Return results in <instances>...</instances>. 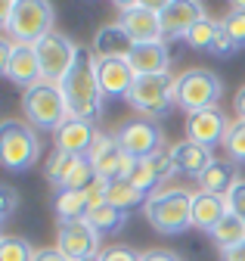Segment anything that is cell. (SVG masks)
Returning a JSON list of instances; mask_svg holds the SVG:
<instances>
[{
  "label": "cell",
  "mask_w": 245,
  "mask_h": 261,
  "mask_svg": "<svg viewBox=\"0 0 245 261\" xmlns=\"http://www.w3.org/2000/svg\"><path fill=\"white\" fill-rule=\"evenodd\" d=\"M118 146L125 149V155L131 159H149L165 149V130L159 121H149V118H134L125 121L115 134Z\"/></svg>",
  "instance_id": "11"
},
{
  "label": "cell",
  "mask_w": 245,
  "mask_h": 261,
  "mask_svg": "<svg viewBox=\"0 0 245 261\" xmlns=\"http://www.w3.org/2000/svg\"><path fill=\"white\" fill-rule=\"evenodd\" d=\"M128 62L137 78L143 75H165L171 69V53H168V44L159 41V44H134L131 53H128Z\"/></svg>",
  "instance_id": "17"
},
{
  "label": "cell",
  "mask_w": 245,
  "mask_h": 261,
  "mask_svg": "<svg viewBox=\"0 0 245 261\" xmlns=\"http://www.w3.org/2000/svg\"><path fill=\"white\" fill-rule=\"evenodd\" d=\"M131 47H134L131 38H128L118 25H103L97 35H94L90 53H94L97 59H128Z\"/></svg>",
  "instance_id": "21"
},
{
  "label": "cell",
  "mask_w": 245,
  "mask_h": 261,
  "mask_svg": "<svg viewBox=\"0 0 245 261\" xmlns=\"http://www.w3.org/2000/svg\"><path fill=\"white\" fill-rule=\"evenodd\" d=\"M35 261H72V258H66L63 252L53 246V249H41V252L35 255Z\"/></svg>",
  "instance_id": "35"
},
{
  "label": "cell",
  "mask_w": 245,
  "mask_h": 261,
  "mask_svg": "<svg viewBox=\"0 0 245 261\" xmlns=\"http://www.w3.org/2000/svg\"><path fill=\"white\" fill-rule=\"evenodd\" d=\"M56 10L50 0H10L0 10L4 38L22 47H38L47 35H53Z\"/></svg>",
  "instance_id": "2"
},
{
  "label": "cell",
  "mask_w": 245,
  "mask_h": 261,
  "mask_svg": "<svg viewBox=\"0 0 245 261\" xmlns=\"http://www.w3.org/2000/svg\"><path fill=\"white\" fill-rule=\"evenodd\" d=\"M224 199H227V208H230L236 218H242V221H245V180H242V177L233 184V190L224 196Z\"/></svg>",
  "instance_id": "33"
},
{
  "label": "cell",
  "mask_w": 245,
  "mask_h": 261,
  "mask_svg": "<svg viewBox=\"0 0 245 261\" xmlns=\"http://www.w3.org/2000/svg\"><path fill=\"white\" fill-rule=\"evenodd\" d=\"M94 230L100 233V237H115V233H121L128 227V212L125 208H115V205H109V202H103V205H97V208H90L87 212V218H84Z\"/></svg>",
  "instance_id": "23"
},
{
  "label": "cell",
  "mask_w": 245,
  "mask_h": 261,
  "mask_svg": "<svg viewBox=\"0 0 245 261\" xmlns=\"http://www.w3.org/2000/svg\"><path fill=\"white\" fill-rule=\"evenodd\" d=\"M146 199H149V196H146L143 190H137L128 177L106 180V202L115 205V208L131 212V208H137V205H146Z\"/></svg>",
  "instance_id": "24"
},
{
  "label": "cell",
  "mask_w": 245,
  "mask_h": 261,
  "mask_svg": "<svg viewBox=\"0 0 245 261\" xmlns=\"http://www.w3.org/2000/svg\"><path fill=\"white\" fill-rule=\"evenodd\" d=\"M22 109H25V118L35 130H53L56 134V130L63 127V121L69 118L63 87L50 84V81H41L32 90H25L22 93Z\"/></svg>",
  "instance_id": "6"
},
{
  "label": "cell",
  "mask_w": 245,
  "mask_h": 261,
  "mask_svg": "<svg viewBox=\"0 0 245 261\" xmlns=\"http://www.w3.org/2000/svg\"><path fill=\"white\" fill-rule=\"evenodd\" d=\"M227 159L233 165H245V121H233L227 130V140H224Z\"/></svg>",
  "instance_id": "30"
},
{
  "label": "cell",
  "mask_w": 245,
  "mask_h": 261,
  "mask_svg": "<svg viewBox=\"0 0 245 261\" xmlns=\"http://www.w3.org/2000/svg\"><path fill=\"white\" fill-rule=\"evenodd\" d=\"M221 25H224V31L230 35V41L236 44V50H242L245 47V13H227L224 19H221Z\"/></svg>",
  "instance_id": "31"
},
{
  "label": "cell",
  "mask_w": 245,
  "mask_h": 261,
  "mask_svg": "<svg viewBox=\"0 0 245 261\" xmlns=\"http://www.w3.org/2000/svg\"><path fill=\"white\" fill-rule=\"evenodd\" d=\"M53 137H56V149L72 152V155H87L97 140V127L90 121H81V118H66Z\"/></svg>",
  "instance_id": "18"
},
{
  "label": "cell",
  "mask_w": 245,
  "mask_h": 261,
  "mask_svg": "<svg viewBox=\"0 0 245 261\" xmlns=\"http://www.w3.org/2000/svg\"><path fill=\"white\" fill-rule=\"evenodd\" d=\"M41 159V137L32 124L7 118L0 124V165L10 174H25Z\"/></svg>",
  "instance_id": "4"
},
{
  "label": "cell",
  "mask_w": 245,
  "mask_h": 261,
  "mask_svg": "<svg viewBox=\"0 0 245 261\" xmlns=\"http://www.w3.org/2000/svg\"><path fill=\"white\" fill-rule=\"evenodd\" d=\"M35 50H38V59H41L44 81L63 84V78L72 72V65H75L81 47H78L69 35H63V31H53V35H47Z\"/></svg>",
  "instance_id": "10"
},
{
  "label": "cell",
  "mask_w": 245,
  "mask_h": 261,
  "mask_svg": "<svg viewBox=\"0 0 245 261\" xmlns=\"http://www.w3.org/2000/svg\"><path fill=\"white\" fill-rule=\"evenodd\" d=\"M78 159H81V155H72V152L56 149V152L47 159V165H44V177H47L53 187L63 190V187H66V180H69V174H72V168L78 165Z\"/></svg>",
  "instance_id": "27"
},
{
  "label": "cell",
  "mask_w": 245,
  "mask_h": 261,
  "mask_svg": "<svg viewBox=\"0 0 245 261\" xmlns=\"http://www.w3.org/2000/svg\"><path fill=\"white\" fill-rule=\"evenodd\" d=\"M218 35H221V22L211 19V16H205V19L190 31V35H187V44H190L193 50L211 53V47H214V41H218Z\"/></svg>",
  "instance_id": "28"
},
{
  "label": "cell",
  "mask_w": 245,
  "mask_h": 261,
  "mask_svg": "<svg viewBox=\"0 0 245 261\" xmlns=\"http://www.w3.org/2000/svg\"><path fill=\"white\" fill-rule=\"evenodd\" d=\"M19 208V193L10 184H0V224H10Z\"/></svg>",
  "instance_id": "32"
},
{
  "label": "cell",
  "mask_w": 245,
  "mask_h": 261,
  "mask_svg": "<svg viewBox=\"0 0 245 261\" xmlns=\"http://www.w3.org/2000/svg\"><path fill=\"white\" fill-rule=\"evenodd\" d=\"M128 103L149 121H162L174 112L177 106V75H143L137 78Z\"/></svg>",
  "instance_id": "5"
},
{
  "label": "cell",
  "mask_w": 245,
  "mask_h": 261,
  "mask_svg": "<svg viewBox=\"0 0 245 261\" xmlns=\"http://www.w3.org/2000/svg\"><path fill=\"white\" fill-rule=\"evenodd\" d=\"M224 261H245V243L233 252H224Z\"/></svg>",
  "instance_id": "38"
},
{
  "label": "cell",
  "mask_w": 245,
  "mask_h": 261,
  "mask_svg": "<svg viewBox=\"0 0 245 261\" xmlns=\"http://www.w3.org/2000/svg\"><path fill=\"white\" fill-rule=\"evenodd\" d=\"M233 109H236V115H239V121H245V84L236 90V96H233Z\"/></svg>",
  "instance_id": "36"
},
{
  "label": "cell",
  "mask_w": 245,
  "mask_h": 261,
  "mask_svg": "<svg viewBox=\"0 0 245 261\" xmlns=\"http://www.w3.org/2000/svg\"><path fill=\"white\" fill-rule=\"evenodd\" d=\"M87 212H90V202H87L84 190H59V196H56V218H59V224L84 221Z\"/></svg>",
  "instance_id": "26"
},
{
  "label": "cell",
  "mask_w": 245,
  "mask_h": 261,
  "mask_svg": "<svg viewBox=\"0 0 245 261\" xmlns=\"http://www.w3.org/2000/svg\"><path fill=\"white\" fill-rule=\"evenodd\" d=\"M0 69H4L7 81H13L16 87H22V93L44 81L38 50L35 47L13 44L10 38H0Z\"/></svg>",
  "instance_id": "9"
},
{
  "label": "cell",
  "mask_w": 245,
  "mask_h": 261,
  "mask_svg": "<svg viewBox=\"0 0 245 261\" xmlns=\"http://www.w3.org/2000/svg\"><path fill=\"white\" fill-rule=\"evenodd\" d=\"M35 255H38L35 246L25 237H13V233L0 237V261H35Z\"/></svg>",
  "instance_id": "29"
},
{
  "label": "cell",
  "mask_w": 245,
  "mask_h": 261,
  "mask_svg": "<svg viewBox=\"0 0 245 261\" xmlns=\"http://www.w3.org/2000/svg\"><path fill=\"white\" fill-rule=\"evenodd\" d=\"M171 155H174L177 171L187 174V177H196V180L205 174V168L214 162L211 149H205V146H199V143H190V140L174 143V146H171Z\"/></svg>",
  "instance_id": "19"
},
{
  "label": "cell",
  "mask_w": 245,
  "mask_h": 261,
  "mask_svg": "<svg viewBox=\"0 0 245 261\" xmlns=\"http://www.w3.org/2000/svg\"><path fill=\"white\" fill-rule=\"evenodd\" d=\"M224 100V81L218 72L211 69H187L183 75H177V106L196 115L205 109H218V103Z\"/></svg>",
  "instance_id": "7"
},
{
  "label": "cell",
  "mask_w": 245,
  "mask_h": 261,
  "mask_svg": "<svg viewBox=\"0 0 245 261\" xmlns=\"http://www.w3.org/2000/svg\"><path fill=\"white\" fill-rule=\"evenodd\" d=\"M230 118L224 115V109H205L196 115H187V140L199 143L205 149H214L218 143L227 140V130H230Z\"/></svg>",
  "instance_id": "14"
},
{
  "label": "cell",
  "mask_w": 245,
  "mask_h": 261,
  "mask_svg": "<svg viewBox=\"0 0 245 261\" xmlns=\"http://www.w3.org/2000/svg\"><path fill=\"white\" fill-rule=\"evenodd\" d=\"M84 261H103V255H90V258H84Z\"/></svg>",
  "instance_id": "40"
},
{
  "label": "cell",
  "mask_w": 245,
  "mask_h": 261,
  "mask_svg": "<svg viewBox=\"0 0 245 261\" xmlns=\"http://www.w3.org/2000/svg\"><path fill=\"white\" fill-rule=\"evenodd\" d=\"M202 19H205V4H199V0H165V4H159L165 41H187V35Z\"/></svg>",
  "instance_id": "12"
},
{
  "label": "cell",
  "mask_w": 245,
  "mask_h": 261,
  "mask_svg": "<svg viewBox=\"0 0 245 261\" xmlns=\"http://www.w3.org/2000/svg\"><path fill=\"white\" fill-rule=\"evenodd\" d=\"M103 237L87 221H69L56 227V249L72 261H84L90 255H103Z\"/></svg>",
  "instance_id": "13"
},
{
  "label": "cell",
  "mask_w": 245,
  "mask_h": 261,
  "mask_svg": "<svg viewBox=\"0 0 245 261\" xmlns=\"http://www.w3.org/2000/svg\"><path fill=\"white\" fill-rule=\"evenodd\" d=\"M63 96L69 106V118H81V121H100L103 118V90L97 81V56L87 47L78 50V59L72 65V72L63 78Z\"/></svg>",
  "instance_id": "1"
},
{
  "label": "cell",
  "mask_w": 245,
  "mask_h": 261,
  "mask_svg": "<svg viewBox=\"0 0 245 261\" xmlns=\"http://www.w3.org/2000/svg\"><path fill=\"white\" fill-rule=\"evenodd\" d=\"M230 10L233 13H245V0H242V4H230Z\"/></svg>",
  "instance_id": "39"
},
{
  "label": "cell",
  "mask_w": 245,
  "mask_h": 261,
  "mask_svg": "<svg viewBox=\"0 0 245 261\" xmlns=\"http://www.w3.org/2000/svg\"><path fill=\"white\" fill-rule=\"evenodd\" d=\"M90 165H94L100 180H115L121 177V168H125V149L118 146L115 134H106V130H97V140L87 152Z\"/></svg>",
  "instance_id": "16"
},
{
  "label": "cell",
  "mask_w": 245,
  "mask_h": 261,
  "mask_svg": "<svg viewBox=\"0 0 245 261\" xmlns=\"http://www.w3.org/2000/svg\"><path fill=\"white\" fill-rule=\"evenodd\" d=\"M211 240H214V246L221 249V255L224 252H233V249H239L242 243H245V221L242 218H236L233 212H227V218L211 230Z\"/></svg>",
  "instance_id": "25"
},
{
  "label": "cell",
  "mask_w": 245,
  "mask_h": 261,
  "mask_svg": "<svg viewBox=\"0 0 245 261\" xmlns=\"http://www.w3.org/2000/svg\"><path fill=\"white\" fill-rule=\"evenodd\" d=\"M236 165L230 159H214L211 165L205 168V174L199 177V190L202 193H211V196H227L236 184Z\"/></svg>",
  "instance_id": "22"
},
{
  "label": "cell",
  "mask_w": 245,
  "mask_h": 261,
  "mask_svg": "<svg viewBox=\"0 0 245 261\" xmlns=\"http://www.w3.org/2000/svg\"><path fill=\"white\" fill-rule=\"evenodd\" d=\"M227 199L224 196H211V193H196L193 196V227L196 230H205L211 233L214 227H218L224 218H227Z\"/></svg>",
  "instance_id": "20"
},
{
  "label": "cell",
  "mask_w": 245,
  "mask_h": 261,
  "mask_svg": "<svg viewBox=\"0 0 245 261\" xmlns=\"http://www.w3.org/2000/svg\"><path fill=\"white\" fill-rule=\"evenodd\" d=\"M193 196L196 193L183 187H168V190L152 193L143 205V215L152 224V230H159L162 237L187 233L193 227Z\"/></svg>",
  "instance_id": "3"
},
{
  "label": "cell",
  "mask_w": 245,
  "mask_h": 261,
  "mask_svg": "<svg viewBox=\"0 0 245 261\" xmlns=\"http://www.w3.org/2000/svg\"><path fill=\"white\" fill-rule=\"evenodd\" d=\"M118 28L131 38V44H159L165 41V31L159 22V4H143V0H131V4H115Z\"/></svg>",
  "instance_id": "8"
},
{
  "label": "cell",
  "mask_w": 245,
  "mask_h": 261,
  "mask_svg": "<svg viewBox=\"0 0 245 261\" xmlns=\"http://www.w3.org/2000/svg\"><path fill=\"white\" fill-rule=\"evenodd\" d=\"M143 261H183L174 252H143Z\"/></svg>",
  "instance_id": "37"
},
{
  "label": "cell",
  "mask_w": 245,
  "mask_h": 261,
  "mask_svg": "<svg viewBox=\"0 0 245 261\" xmlns=\"http://www.w3.org/2000/svg\"><path fill=\"white\" fill-rule=\"evenodd\" d=\"M97 81L103 96H112V100H128L137 75L131 69L128 59H97Z\"/></svg>",
  "instance_id": "15"
},
{
  "label": "cell",
  "mask_w": 245,
  "mask_h": 261,
  "mask_svg": "<svg viewBox=\"0 0 245 261\" xmlns=\"http://www.w3.org/2000/svg\"><path fill=\"white\" fill-rule=\"evenodd\" d=\"M103 261H143V252H134L128 246H109L103 249Z\"/></svg>",
  "instance_id": "34"
}]
</instances>
